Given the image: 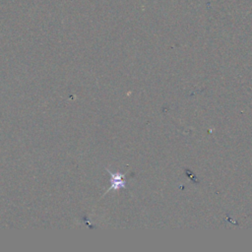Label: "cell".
I'll return each instance as SVG.
<instances>
[{"instance_id": "1", "label": "cell", "mask_w": 252, "mask_h": 252, "mask_svg": "<svg viewBox=\"0 0 252 252\" xmlns=\"http://www.w3.org/2000/svg\"><path fill=\"white\" fill-rule=\"evenodd\" d=\"M107 171L111 175V180H110L111 186L109 187L107 192L110 191V190H118L120 187H122V188L125 187V183H126V181H125V174L113 173V172L109 171L108 169H107Z\"/></svg>"}]
</instances>
